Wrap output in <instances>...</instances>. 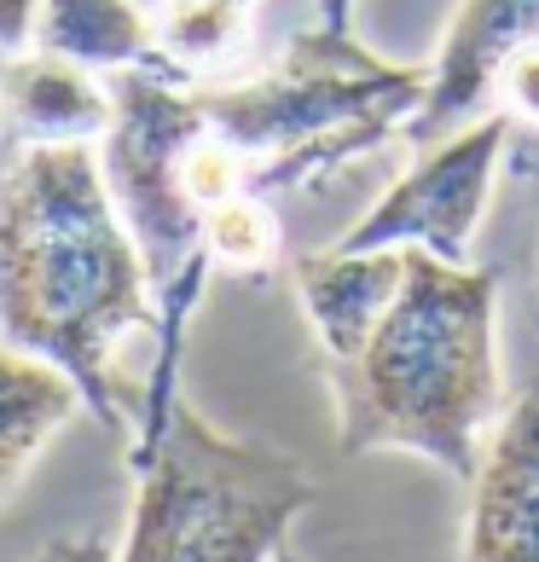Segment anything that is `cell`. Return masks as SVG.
<instances>
[{"label":"cell","instance_id":"cell-1","mask_svg":"<svg viewBox=\"0 0 539 562\" xmlns=\"http://www.w3.org/2000/svg\"><path fill=\"white\" fill-rule=\"evenodd\" d=\"M429 93V70L383 65L355 30H302L256 81L215 88L186 70H116V122L105 134V180L151 279L157 353L139 394L128 464L151 458L180 406V353L203 284L210 226L244 198L279 203L330 180L366 151L406 139Z\"/></svg>","mask_w":539,"mask_h":562},{"label":"cell","instance_id":"cell-2","mask_svg":"<svg viewBox=\"0 0 539 562\" xmlns=\"http://www.w3.org/2000/svg\"><path fill=\"white\" fill-rule=\"evenodd\" d=\"M296 290L330 360L343 452H418L475 482L499 406V273L424 244L319 249L296 261Z\"/></svg>","mask_w":539,"mask_h":562},{"label":"cell","instance_id":"cell-3","mask_svg":"<svg viewBox=\"0 0 539 562\" xmlns=\"http://www.w3.org/2000/svg\"><path fill=\"white\" fill-rule=\"evenodd\" d=\"M151 314L139 244L93 145H30L0 175V337L58 366L105 429H134L116 342Z\"/></svg>","mask_w":539,"mask_h":562},{"label":"cell","instance_id":"cell-4","mask_svg":"<svg viewBox=\"0 0 539 562\" xmlns=\"http://www.w3.org/2000/svg\"><path fill=\"white\" fill-rule=\"evenodd\" d=\"M134 475V528L116 562H273L314 505V475L290 452L215 435L186 401Z\"/></svg>","mask_w":539,"mask_h":562},{"label":"cell","instance_id":"cell-5","mask_svg":"<svg viewBox=\"0 0 539 562\" xmlns=\"http://www.w3.org/2000/svg\"><path fill=\"white\" fill-rule=\"evenodd\" d=\"M510 116L493 111L470 128L424 145V157L412 162V175H401L389 192L371 203V215L360 226L330 244V249H389V244H424L447 261H470L475 226H482L493 169H499Z\"/></svg>","mask_w":539,"mask_h":562},{"label":"cell","instance_id":"cell-6","mask_svg":"<svg viewBox=\"0 0 539 562\" xmlns=\"http://www.w3.org/2000/svg\"><path fill=\"white\" fill-rule=\"evenodd\" d=\"M539 41V0H464L441 41V58L429 65V93L418 116L406 122V145H435L459 134L464 122L493 105L505 65Z\"/></svg>","mask_w":539,"mask_h":562},{"label":"cell","instance_id":"cell-7","mask_svg":"<svg viewBox=\"0 0 539 562\" xmlns=\"http://www.w3.org/2000/svg\"><path fill=\"white\" fill-rule=\"evenodd\" d=\"M464 562H539V383L523 389L475 464Z\"/></svg>","mask_w":539,"mask_h":562},{"label":"cell","instance_id":"cell-8","mask_svg":"<svg viewBox=\"0 0 539 562\" xmlns=\"http://www.w3.org/2000/svg\"><path fill=\"white\" fill-rule=\"evenodd\" d=\"M116 122V99L88 65L58 53H12L0 58V139L30 145H93Z\"/></svg>","mask_w":539,"mask_h":562},{"label":"cell","instance_id":"cell-9","mask_svg":"<svg viewBox=\"0 0 539 562\" xmlns=\"http://www.w3.org/2000/svg\"><path fill=\"white\" fill-rule=\"evenodd\" d=\"M35 47L76 58L88 70H180L157 47V30L134 0H41L35 12Z\"/></svg>","mask_w":539,"mask_h":562},{"label":"cell","instance_id":"cell-10","mask_svg":"<svg viewBox=\"0 0 539 562\" xmlns=\"http://www.w3.org/2000/svg\"><path fill=\"white\" fill-rule=\"evenodd\" d=\"M81 406L76 383L58 366L18 353L12 342L0 348V493L30 470V458L65 429Z\"/></svg>","mask_w":539,"mask_h":562},{"label":"cell","instance_id":"cell-11","mask_svg":"<svg viewBox=\"0 0 539 562\" xmlns=\"http://www.w3.org/2000/svg\"><path fill=\"white\" fill-rule=\"evenodd\" d=\"M250 7L256 0H169L151 30L157 47L175 58L186 76H221L250 53Z\"/></svg>","mask_w":539,"mask_h":562},{"label":"cell","instance_id":"cell-12","mask_svg":"<svg viewBox=\"0 0 539 562\" xmlns=\"http://www.w3.org/2000/svg\"><path fill=\"white\" fill-rule=\"evenodd\" d=\"M505 105V116L510 122H528V128H539V41L534 47H523L505 65V76H499V93H493Z\"/></svg>","mask_w":539,"mask_h":562},{"label":"cell","instance_id":"cell-13","mask_svg":"<svg viewBox=\"0 0 539 562\" xmlns=\"http://www.w3.org/2000/svg\"><path fill=\"white\" fill-rule=\"evenodd\" d=\"M30 562H116L105 539H93V533H65V539H53V546H41Z\"/></svg>","mask_w":539,"mask_h":562},{"label":"cell","instance_id":"cell-14","mask_svg":"<svg viewBox=\"0 0 539 562\" xmlns=\"http://www.w3.org/2000/svg\"><path fill=\"white\" fill-rule=\"evenodd\" d=\"M35 12H41V0H0V47L7 53L24 47L35 35Z\"/></svg>","mask_w":539,"mask_h":562},{"label":"cell","instance_id":"cell-15","mask_svg":"<svg viewBox=\"0 0 539 562\" xmlns=\"http://www.w3.org/2000/svg\"><path fill=\"white\" fill-rule=\"evenodd\" d=\"M319 30H330V35L355 30V0H319Z\"/></svg>","mask_w":539,"mask_h":562},{"label":"cell","instance_id":"cell-16","mask_svg":"<svg viewBox=\"0 0 539 562\" xmlns=\"http://www.w3.org/2000/svg\"><path fill=\"white\" fill-rule=\"evenodd\" d=\"M273 562H296V557H290V551H284V546H279V551H273Z\"/></svg>","mask_w":539,"mask_h":562}]
</instances>
